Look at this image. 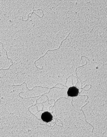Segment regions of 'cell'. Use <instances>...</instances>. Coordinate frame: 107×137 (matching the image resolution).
<instances>
[{"label": "cell", "mask_w": 107, "mask_h": 137, "mask_svg": "<svg viewBox=\"0 0 107 137\" xmlns=\"http://www.w3.org/2000/svg\"><path fill=\"white\" fill-rule=\"evenodd\" d=\"M89 101H88V102H87V104H86L84 106H83V107H81V111H82V112H83V113L84 115V116H85V120H86V122H87V123H88V124H89L90 125H91V126H92V127H93V130H92V133H93V129H94V127H93V126L92 125H91V124H90V123H88V122H87V120H86V115H85V114H84V111H83V110H82V108H83V107H84V106H85L87 104H88V103H89Z\"/></svg>", "instance_id": "obj_4"}, {"label": "cell", "mask_w": 107, "mask_h": 137, "mask_svg": "<svg viewBox=\"0 0 107 137\" xmlns=\"http://www.w3.org/2000/svg\"><path fill=\"white\" fill-rule=\"evenodd\" d=\"M41 119L43 121L46 123L51 122L53 120V116L50 112L45 111L42 114Z\"/></svg>", "instance_id": "obj_2"}, {"label": "cell", "mask_w": 107, "mask_h": 137, "mask_svg": "<svg viewBox=\"0 0 107 137\" xmlns=\"http://www.w3.org/2000/svg\"><path fill=\"white\" fill-rule=\"evenodd\" d=\"M70 33H69V34H68V35L67 36L66 38V39H63V40H62V42H61V44H60V46L58 48L56 49H54V50H48V51H47V52H46V53H45V55H44V56H42L40 58H39V59L37 60H36V61H35V63H34V64H35V66H36V68H37V69H40V70L42 69H43V66L42 67V69H40V68H38V67H37V66H36V61H38V60H39L40 59H41V58H43V57H44L45 56V55H46V54H47V53H48V51H56V50H58V49H59L60 48V46H61V45H62V43H63V41H65V40H66L67 39V37H68L69 36V35H70Z\"/></svg>", "instance_id": "obj_3"}, {"label": "cell", "mask_w": 107, "mask_h": 137, "mask_svg": "<svg viewBox=\"0 0 107 137\" xmlns=\"http://www.w3.org/2000/svg\"><path fill=\"white\" fill-rule=\"evenodd\" d=\"M67 93L68 97H77L79 94V90L75 86H73L69 88Z\"/></svg>", "instance_id": "obj_1"}, {"label": "cell", "mask_w": 107, "mask_h": 137, "mask_svg": "<svg viewBox=\"0 0 107 137\" xmlns=\"http://www.w3.org/2000/svg\"><path fill=\"white\" fill-rule=\"evenodd\" d=\"M0 43V44H2V47H3V49H4V51H6V55H7V59H8L10 60H11V61H12V65H10V66L9 67V68L7 69V70H8V69H10V67H11V66H12V65H13L12 60V59H10V58H8V55H7V51H6V50H5V49H4V48L3 44V43H1V42Z\"/></svg>", "instance_id": "obj_5"}]
</instances>
